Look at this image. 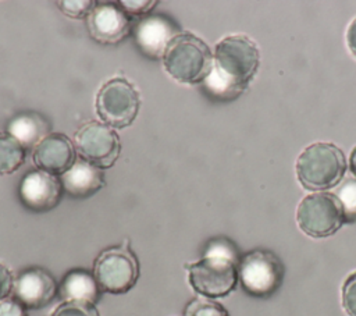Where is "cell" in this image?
Segmentation results:
<instances>
[{"label":"cell","mask_w":356,"mask_h":316,"mask_svg":"<svg viewBox=\"0 0 356 316\" xmlns=\"http://www.w3.org/2000/svg\"><path fill=\"white\" fill-rule=\"evenodd\" d=\"M13 285L14 280L11 271L3 263H0V299L8 297L10 291L13 290Z\"/></svg>","instance_id":"4316f807"},{"label":"cell","mask_w":356,"mask_h":316,"mask_svg":"<svg viewBox=\"0 0 356 316\" xmlns=\"http://www.w3.org/2000/svg\"><path fill=\"white\" fill-rule=\"evenodd\" d=\"M100 285L93 273L83 269H74L68 271L60 285L58 295L64 302H85L95 305L100 298Z\"/></svg>","instance_id":"2e32d148"},{"label":"cell","mask_w":356,"mask_h":316,"mask_svg":"<svg viewBox=\"0 0 356 316\" xmlns=\"http://www.w3.org/2000/svg\"><path fill=\"white\" fill-rule=\"evenodd\" d=\"M25 149L10 134L0 132V174H11L24 163Z\"/></svg>","instance_id":"ac0fdd59"},{"label":"cell","mask_w":356,"mask_h":316,"mask_svg":"<svg viewBox=\"0 0 356 316\" xmlns=\"http://www.w3.org/2000/svg\"><path fill=\"white\" fill-rule=\"evenodd\" d=\"M75 160V149L63 134L44 136L35 148L33 161L39 170L49 174H64Z\"/></svg>","instance_id":"5bb4252c"},{"label":"cell","mask_w":356,"mask_h":316,"mask_svg":"<svg viewBox=\"0 0 356 316\" xmlns=\"http://www.w3.org/2000/svg\"><path fill=\"white\" fill-rule=\"evenodd\" d=\"M90 36L100 43H117L131 32L129 15L113 3L96 4L86 17Z\"/></svg>","instance_id":"7c38bea8"},{"label":"cell","mask_w":356,"mask_h":316,"mask_svg":"<svg viewBox=\"0 0 356 316\" xmlns=\"http://www.w3.org/2000/svg\"><path fill=\"white\" fill-rule=\"evenodd\" d=\"M346 43H348V47L352 52V54L356 56V18H353L348 26Z\"/></svg>","instance_id":"83f0119b"},{"label":"cell","mask_w":356,"mask_h":316,"mask_svg":"<svg viewBox=\"0 0 356 316\" xmlns=\"http://www.w3.org/2000/svg\"><path fill=\"white\" fill-rule=\"evenodd\" d=\"M58 8L71 18H83L88 17L89 13L96 7L95 1L88 0H63L57 1Z\"/></svg>","instance_id":"7402d4cb"},{"label":"cell","mask_w":356,"mask_h":316,"mask_svg":"<svg viewBox=\"0 0 356 316\" xmlns=\"http://www.w3.org/2000/svg\"><path fill=\"white\" fill-rule=\"evenodd\" d=\"M282 264L268 251H252L246 253L238 267V277L242 288L253 297H268L281 284Z\"/></svg>","instance_id":"8992f818"},{"label":"cell","mask_w":356,"mask_h":316,"mask_svg":"<svg viewBox=\"0 0 356 316\" xmlns=\"http://www.w3.org/2000/svg\"><path fill=\"white\" fill-rule=\"evenodd\" d=\"M120 4L122 6L121 8L128 15H143V14L149 13L157 4V1H154V0H139V1L122 0V1H120Z\"/></svg>","instance_id":"d4e9b609"},{"label":"cell","mask_w":356,"mask_h":316,"mask_svg":"<svg viewBox=\"0 0 356 316\" xmlns=\"http://www.w3.org/2000/svg\"><path fill=\"white\" fill-rule=\"evenodd\" d=\"M139 95L135 88L122 78L106 82L96 99L99 117L114 128L128 127L139 110Z\"/></svg>","instance_id":"ba28073f"},{"label":"cell","mask_w":356,"mask_h":316,"mask_svg":"<svg viewBox=\"0 0 356 316\" xmlns=\"http://www.w3.org/2000/svg\"><path fill=\"white\" fill-rule=\"evenodd\" d=\"M58 292L54 277L42 267L22 270L13 285L14 298L26 309L43 308L53 301Z\"/></svg>","instance_id":"8fae6325"},{"label":"cell","mask_w":356,"mask_h":316,"mask_svg":"<svg viewBox=\"0 0 356 316\" xmlns=\"http://www.w3.org/2000/svg\"><path fill=\"white\" fill-rule=\"evenodd\" d=\"M18 195L22 205L32 212L51 210L63 196L61 180L42 170L29 171L21 180Z\"/></svg>","instance_id":"30bf717a"},{"label":"cell","mask_w":356,"mask_h":316,"mask_svg":"<svg viewBox=\"0 0 356 316\" xmlns=\"http://www.w3.org/2000/svg\"><path fill=\"white\" fill-rule=\"evenodd\" d=\"M164 67L179 82L203 81L213 67V56L207 45L191 33H178L163 56Z\"/></svg>","instance_id":"3957f363"},{"label":"cell","mask_w":356,"mask_h":316,"mask_svg":"<svg viewBox=\"0 0 356 316\" xmlns=\"http://www.w3.org/2000/svg\"><path fill=\"white\" fill-rule=\"evenodd\" d=\"M51 316H100V315L96 306L92 303L68 301L57 306Z\"/></svg>","instance_id":"44dd1931"},{"label":"cell","mask_w":356,"mask_h":316,"mask_svg":"<svg viewBox=\"0 0 356 316\" xmlns=\"http://www.w3.org/2000/svg\"><path fill=\"white\" fill-rule=\"evenodd\" d=\"M0 316H28L26 308L14 297L0 299Z\"/></svg>","instance_id":"484cf974"},{"label":"cell","mask_w":356,"mask_h":316,"mask_svg":"<svg viewBox=\"0 0 356 316\" xmlns=\"http://www.w3.org/2000/svg\"><path fill=\"white\" fill-rule=\"evenodd\" d=\"M299 228L309 237L324 238L337 232L343 221V207L337 195L316 192L305 196L296 210Z\"/></svg>","instance_id":"277c9868"},{"label":"cell","mask_w":356,"mask_h":316,"mask_svg":"<svg viewBox=\"0 0 356 316\" xmlns=\"http://www.w3.org/2000/svg\"><path fill=\"white\" fill-rule=\"evenodd\" d=\"M259 61V49L250 38L227 36L216 46L213 67L203 79L204 88L220 97L236 95L253 78Z\"/></svg>","instance_id":"6da1fadb"},{"label":"cell","mask_w":356,"mask_h":316,"mask_svg":"<svg viewBox=\"0 0 356 316\" xmlns=\"http://www.w3.org/2000/svg\"><path fill=\"white\" fill-rule=\"evenodd\" d=\"M204 256H220V258H225L232 262H236V252L234 245L224 238H217L210 241L204 249Z\"/></svg>","instance_id":"603a6c76"},{"label":"cell","mask_w":356,"mask_h":316,"mask_svg":"<svg viewBox=\"0 0 356 316\" xmlns=\"http://www.w3.org/2000/svg\"><path fill=\"white\" fill-rule=\"evenodd\" d=\"M349 164H350V170H352V173L356 175V146L353 148V150H352V153H350Z\"/></svg>","instance_id":"f1b7e54d"},{"label":"cell","mask_w":356,"mask_h":316,"mask_svg":"<svg viewBox=\"0 0 356 316\" xmlns=\"http://www.w3.org/2000/svg\"><path fill=\"white\" fill-rule=\"evenodd\" d=\"M342 306L349 316H356V273L350 274L342 285Z\"/></svg>","instance_id":"cb8c5ba5"},{"label":"cell","mask_w":356,"mask_h":316,"mask_svg":"<svg viewBox=\"0 0 356 316\" xmlns=\"http://www.w3.org/2000/svg\"><path fill=\"white\" fill-rule=\"evenodd\" d=\"M63 189L74 198H88L104 185L102 170L85 159H78L64 174H61Z\"/></svg>","instance_id":"9a60e30c"},{"label":"cell","mask_w":356,"mask_h":316,"mask_svg":"<svg viewBox=\"0 0 356 316\" xmlns=\"http://www.w3.org/2000/svg\"><path fill=\"white\" fill-rule=\"evenodd\" d=\"M184 316H229V315L218 302L211 301L210 298H196L186 305Z\"/></svg>","instance_id":"d6986e66"},{"label":"cell","mask_w":356,"mask_h":316,"mask_svg":"<svg viewBox=\"0 0 356 316\" xmlns=\"http://www.w3.org/2000/svg\"><path fill=\"white\" fill-rule=\"evenodd\" d=\"M188 274L192 288L210 299L228 295L238 281L235 262L220 256H203L188 266Z\"/></svg>","instance_id":"52a82bcc"},{"label":"cell","mask_w":356,"mask_h":316,"mask_svg":"<svg viewBox=\"0 0 356 316\" xmlns=\"http://www.w3.org/2000/svg\"><path fill=\"white\" fill-rule=\"evenodd\" d=\"M93 274L103 291L124 294L139 277L138 259L127 245L107 248L97 256Z\"/></svg>","instance_id":"5b68a950"},{"label":"cell","mask_w":356,"mask_h":316,"mask_svg":"<svg viewBox=\"0 0 356 316\" xmlns=\"http://www.w3.org/2000/svg\"><path fill=\"white\" fill-rule=\"evenodd\" d=\"M337 198L339 199L345 219H356V180L348 178L338 189Z\"/></svg>","instance_id":"ffe728a7"},{"label":"cell","mask_w":356,"mask_h":316,"mask_svg":"<svg viewBox=\"0 0 356 316\" xmlns=\"http://www.w3.org/2000/svg\"><path fill=\"white\" fill-rule=\"evenodd\" d=\"M47 123L33 113L18 114L7 124V134L18 141L24 149L38 145L44 136H47Z\"/></svg>","instance_id":"e0dca14e"},{"label":"cell","mask_w":356,"mask_h":316,"mask_svg":"<svg viewBox=\"0 0 356 316\" xmlns=\"http://www.w3.org/2000/svg\"><path fill=\"white\" fill-rule=\"evenodd\" d=\"M346 170L343 152L328 142L309 145L296 160V175L306 189H327L337 185Z\"/></svg>","instance_id":"7a4b0ae2"},{"label":"cell","mask_w":356,"mask_h":316,"mask_svg":"<svg viewBox=\"0 0 356 316\" xmlns=\"http://www.w3.org/2000/svg\"><path fill=\"white\" fill-rule=\"evenodd\" d=\"M138 47L149 57L159 58L164 56L168 45L178 35L175 25L160 15L142 18L134 28Z\"/></svg>","instance_id":"4fadbf2b"},{"label":"cell","mask_w":356,"mask_h":316,"mask_svg":"<svg viewBox=\"0 0 356 316\" xmlns=\"http://www.w3.org/2000/svg\"><path fill=\"white\" fill-rule=\"evenodd\" d=\"M75 145L81 156L99 168L111 167L120 156V138L108 125L90 121L75 135Z\"/></svg>","instance_id":"9c48e42d"}]
</instances>
